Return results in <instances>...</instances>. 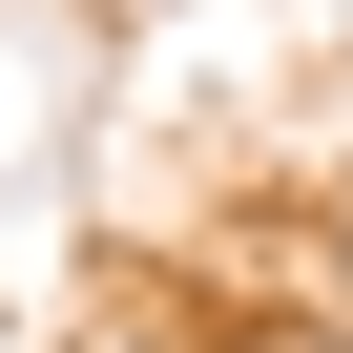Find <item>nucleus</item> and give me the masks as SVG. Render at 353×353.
<instances>
[]
</instances>
